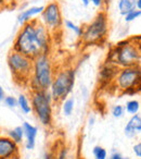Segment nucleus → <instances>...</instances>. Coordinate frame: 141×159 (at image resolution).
I'll return each instance as SVG.
<instances>
[{
	"label": "nucleus",
	"mask_w": 141,
	"mask_h": 159,
	"mask_svg": "<svg viewBox=\"0 0 141 159\" xmlns=\"http://www.w3.org/2000/svg\"><path fill=\"white\" fill-rule=\"evenodd\" d=\"M49 48V32L47 26L38 20H31L25 23L14 42V50L36 59L47 55Z\"/></svg>",
	"instance_id": "obj_1"
},
{
	"label": "nucleus",
	"mask_w": 141,
	"mask_h": 159,
	"mask_svg": "<svg viewBox=\"0 0 141 159\" xmlns=\"http://www.w3.org/2000/svg\"><path fill=\"white\" fill-rule=\"evenodd\" d=\"M34 77L33 84L35 86L34 91L44 89L47 91L52 84V71L51 64L47 55H41L34 59Z\"/></svg>",
	"instance_id": "obj_2"
},
{
	"label": "nucleus",
	"mask_w": 141,
	"mask_h": 159,
	"mask_svg": "<svg viewBox=\"0 0 141 159\" xmlns=\"http://www.w3.org/2000/svg\"><path fill=\"white\" fill-rule=\"evenodd\" d=\"M108 33V18L104 12L97 14L95 20L83 31V42L87 45L99 44L105 38Z\"/></svg>",
	"instance_id": "obj_3"
},
{
	"label": "nucleus",
	"mask_w": 141,
	"mask_h": 159,
	"mask_svg": "<svg viewBox=\"0 0 141 159\" xmlns=\"http://www.w3.org/2000/svg\"><path fill=\"white\" fill-rule=\"evenodd\" d=\"M8 64L15 80H27L34 71V60L16 50L9 53Z\"/></svg>",
	"instance_id": "obj_4"
},
{
	"label": "nucleus",
	"mask_w": 141,
	"mask_h": 159,
	"mask_svg": "<svg viewBox=\"0 0 141 159\" xmlns=\"http://www.w3.org/2000/svg\"><path fill=\"white\" fill-rule=\"evenodd\" d=\"M32 107L36 117L44 125H49L51 123V96L47 91L39 89L34 91L32 95Z\"/></svg>",
	"instance_id": "obj_5"
},
{
	"label": "nucleus",
	"mask_w": 141,
	"mask_h": 159,
	"mask_svg": "<svg viewBox=\"0 0 141 159\" xmlns=\"http://www.w3.org/2000/svg\"><path fill=\"white\" fill-rule=\"evenodd\" d=\"M75 81V72L72 69H66L59 72L51 84V96L53 99H64L72 91Z\"/></svg>",
	"instance_id": "obj_6"
},
{
	"label": "nucleus",
	"mask_w": 141,
	"mask_h": 159,
	"mask_svg": "<svg viewBox=\"0 0 141 159\" xmlns=\"http://www.w3.org/2000/svg\"><path fill=\"white\" fill-rule=\"evenodd\" d=\"M117 84L122 89L129 91L141 86V71L135 68H126L119 72Z\"/></svg>",
	"instance_id": "obj_7"
},
{
	"label": "nucleus",
	"mask_w": 141,
	"mask_h": 159,
	"mask_svg": "<svg viewBox=\"0 0 141 159\" xmlns=\"http://www.w3.org/2000/svg\"><path fill=\"white\" fill-rule=\"evenodd\" d=\"M115 57V62L126 68H131L138 62L139 53L132 45H121L117 46L115 53H112Z\"/></svg>",
	"instance_id": "obj_8"
},
{
	"label": "nucleus",
	"mask_w": 141,
	"mask_h": 159,
	"mask_svg": "<svg viewBox=\"0 0 141 159\" xmlns=\"http://www.w3.org/2000/svg\"><path fill=\"white\" fill-rule=\"evenodd\" d=\"M41 19L47 29L57 30L62 25V16L58 2H50L45 7L41 13Z\"/></svg>",
	"instance_id": "obj_9"
},
{
	"label": "nucleus",
	"mask_w": 141,
	"mask_h": 159,
	"mask_svg": "<svg viewBox=\"0 0 141 159\" xmlns=\"http://www.w3.org/2000/svg\"><path fill=\"white\" fill-rule=\"evenodd\" d=\"M10 137H0V159H9L18 155V146Z\"/></svg>",
	"instance_id": "obj_10"
},
{
	"label": "nucleus",
	"mask_w": 141,
	"mask_h": 159,
	"mask_svg": "<svg viewBox=\"0 0 141 159\" xmlns=\"http://www.w3.org/2000/svg\"><path fill=\"white\" fill-rule=\"evenodd\" d=\"M137 133H141V117L139 115H134L125 126V134L128 137H132Z\"/></svg>",
	"instance_id": "obj_11"
},
{
	"label": "nucleus",
	"mask_w": 141,
	"mask_h": 159,
	"mask_svg": "<svg viewBox=\"0 0 141 159\" xmlns=\"http://www.w3.org/2000/svg\"><path fill=\"white\" fill-rule=\"evenodd\" d=\"M45 10V7H32L27 10H24L22 13L19 16L18 21L21 25H24L25 23L29 22L32 20V18L39 13H42V11Z\"/></svg>",
	"instance_id": "obj_12"
},
{
	"label": "nucleus",
	"mask_w": 141,
	"mask_h": 159,
	"mask_svg": "<svg viewBox=\"0 0 141 159\" xmlns=\"http://www.w3.org/2000/svg\"><path fill=\"white\" fill-rule=\"evenodd\" d=\"M23 128H24V132L27 139V143H26L27 149H33L35 147V139H36V135H37V128L29 124L28 122H24L23 123Z\"/></svg>",
	"instance_id": "obj_13"
},
{
	"label": "nucleus",
	"mask_w": 141,
	"mask_h": 159,
	"mask_svg": "<svg viewBox=\"0 0 141 159\" xmlns=\"http://www.w3.org/2000/svg\"><path fill=\"white\" fill-rule=\"evenodd\" d=\"M137 7V1L135 0H119L118 2V9L123 16H126L129 12H131L132 10H135V8Z\"/></svg>",
	"instance_id": "obj_14"
},
{
	"label": "nucleus",
	"mask_w": 141,
	"mask_h": 159,
	"mask_svg": "<svg viewBox=\"0 0 141 159\" xmlns=\"http://www.w3.org/2000/svg\"><path fill=\"white\" fill-rule=\"evenodd\" d=\"M24 134V128L23 126H16L15 129H13V130L9 132V137L11 139H13L15 143H21Z\"/></svg>",
	"instance_id": "obj_15"
},
{
	"label": "nucleus",
	"mask_w": 141,
	"mask_h": 159,
	"mask_svg": "<svg viewBox=\"0 0 141 159\" xmlns=\"http://www.w3.org/2000/svg\"><path fill=\"white\" fill-rule=\"evenodd\" d=\"M18 102H19V106H20V108L22 109L23 112L29 113L32 111V109H33V107L29 106L28 100H27V98L25 97L24 95H20V96H19Z\"/></svg>",
	"instance_id": "obj_16"
},
{
	"label": "nucleus",
	"mask_w": 141,
	"mask_h": 159,
	"mask_svg": "<svg viewBox=\"0 0 141 159\" xmlns=\"http://www.w3.org/2000/svg\"><path fill=\"white\" fill-rule=\"evenodd\" d=\"M139 102L137 100H129V102L126 104V110L128 113H131V115H136L139 110Z\"/></svg>",
	"instance_id": "obj_17"
},
{
	"label": "nucleus",
	"mask_w": 141,
	"mask_h": 159,
	"mask_svg": "<svg viewBox=\"0 0 141 159\" xmlns=\"http://www.w3.org/2000/svg\"><path fill=\"white\" fill-rule=\"evenodd\" d=\"M74 109V99L73 98H68L64 102L63 104V112L65 116H70V113L73 112Z\"/></svg>",
	"instance_id": "obj_18"
},
{
	"label": "nucleus",
	"mask_w": 141,
	"mask_h": 159,
	"mask_svg": "<svg viewBox=\"0 0 141 159\" xmlns=\"http://www.w3.org/2000/svg\"><path fill=\"white\" fill-rule=\"evenodd\" d=\"M64 24H65V27H67V29L70 30V31H73L77 36H82L83 35V30L80 29V27H78L76 24H74L73 22H70V21L66 20Z\"/></svg>",
	"instance_id": "obj_19"
},
{
	"label": "nucleus",
	"mask_w": 141,
	"mask_h": 159,
	"mask_svg": "<svg viewBox=\"0 0 141 159\" xmlns=\"http://www.w3.org/2000/svg\"><path fill=\"white\" fill-rule=\"evenodd\" d=\"M93 155L96 159H106V150L101 146H96L93 148Z\"/></svg>",
	"instance_id": "obj_20"
},
{
	"label": "nucleus",
	"mask_w": 141,
	"mask_h": 159,
	"mask_svg": "<svg viewBox=\"0 0 141 159\" xmlns=\"http://www.w3.org/2000/svg\"><path fill=\"white\" fill-rule=\"evenodd\" d=\"M141 16V10H132L131 12H129L128 14H126L125 16V21L126 22H131V21L136 20V19H138L139 16Z\"/></svg>",
	"instance_id": "obj_21"
},
{
	"label": "nucleus",
	"mask_w": 141,
	"mask_h": 159,
	"mask_svg": "<svg viewBox=\"0 0 141 159\" xmlns=\"http://www.w3.org/2000/svg\"><path fill=\"white\" fill-rule=\"evenodd\" d=\"M112 115L115 118H121L124 115V108L122 106H115L112 110Z\"/></svg>",
	"instance_id": "obj_22"
},
{
	"label": "nucleus",
	"mask_w": 141,
	"mask_h": 159,
	"mask_svg": "<svg viewBox=\"0 0 141 159\" xmlns=\"http://www.w3.org/2000/svg\"><path fill=\"white\" fill-rule=\"evenodd\" d=\"M3 102H5V104L7 105L8 107H10V108H14L16 105H19L18 100L14 97H6V99L3 100Z\"/></svg>",
	"instance_id": "obj_23"
},
{
	"label": "nucleus",
	"mask_w": 141,
	"mask_h": 159,
	"mask_svg": "<svg viewBox=\"0 0 141 159\" xmlns=\"http://www.w3.org/2000/svg\"><path fill=\"white\" fill-rule=\"evenodd\" d=\"M53 159H66V149L65 148H62V149L53 157Z\"/></svg>",
	"instance_id": "obj_24"
},
{
	"label": "nucleus",
	"mask_w": 141,
	"mask_h": 159,
	"mask_svg": "<svg viewBox=\"0 0 141 159\" xmlns=\"http://www.w3.org/2000/svg\"><path fill=\"white\" fill-rule=\"evenodd\" d=\"M134 152L136 154L137 157L141 158V142L138 144H136V145L134 146Z\"/></svg>",
	"instance_id": "obj_25"
},
{
	"label": "nucleus",
	"mask_w": 141,
	"mask_h": 159,
	"mask_svg": "<svg viewBox=\"0 0 141 159\" xmlns=\"http://www.w3.org/2000/svg\"><path fill=\"white\" fill-rule=\"evenodd\" d=\"M90 1L96 6V7H100V6L102 5V2H103V0H90Z\"/></svg>",
	"instance_id": "obj_26"
},
{
	"label": "nucleus",
	"mask_w": 141,
	"mask_h": 159,
	"mask_svg": "<svg viewBox=\"0 0 141 159\" xmlns=\"http://www.w3.org/2000/svg\"><path fill=\"white\" fill-rule=\"evenodd\" d=\"M6 99V96H5V92H3V89L2 87H0V100L3 102Z\"/></svg>",
	"instance_id": "obj_27"
},
{
	"label": "nucleus",
	"mask_w": 141,
	"mask_h": 159,
	"mask_svg": "<svg viewBox=\"0 0 141 159\" xmlns=\"http://www.w3.org/2000/svg\"><path fill=\"white\" fill-rule=\"evenodd\" d=\"M110 159H128V158H125V157H122L119 154H114V155H112V157H111Z\"/></svg>",
	"instance_id": "obj_28"
},
{
	"label": "nucleus",
	"mask_w": 141,
	"mask_h": 159,
	"mask_svg": "<svg viewBox=\"0 0 141 159\" xmlns=\"http://www.w3.org/2000/svg\"><path fill=\"white\" fill-rule=\"evenodd\" d=\"M137 8L141 10V0H137Z\"/></svg>",
	"instance_id": "obj_29"
},
{
	"label": "nucleus",
	"mask_w": 141,
	"mask_h": 159,
	"mask_svg": "<svg viewBox=\"0 0 141 159\" xmlns=\"http://www.w3.org/2000/svg\"><path fill=\"white\" fill-rule=\"evenodd\" d=\"M83 1V3H84L85 6H88V3H89V1H90V0H82Z\"/></svg>",
	"instance_id": "obj_30"
},
{
	"label": "nucleus",
	"mask_w": 141,
	"mask_h": 159,
	"mask_svg": "<svg viewBox=\"0 0 141 159\" xmlns=\"http://www.w3.org/2000/svg\"><path fill=\"white\" fill-rule=\"evenodd\" d=\"M7 1H8V0H0V3H1V6H3L6 2H7Z\"/></svg>",
	"instance_id": "obj_31"
},
{
	"label": "nucleus",
	"mask_w": 141,
	"mask_h": 159,
	"mask_svg": "<svg viewBox=\"0 0 141 159\" xmlns=\"http://www.w3.org/2000/svg\"><path fill=\"white\" fill-rule=\"evenodd\" d=\"M9 159H20V158H19V156L16 155V156H13V157H11V158H9Z\"/></svg>",
	"instance_id": "obj_32"
},
{
	"label": "nucleus",
	"mask_w": 141,
	"mask_h": 159,
	"mask_svg": "<svg viewBox=\"0 0 141 159\" xmlns=\"http://www.w3.org/2000/svg\"><path fill=\"white\" fill-rule=\"evenodd\" d=\"M104 1H105V2H106V3H108V2H110L111 0H104Z\"/></svg>",
	"instance_id": "obj_33"
}]
</instances>
